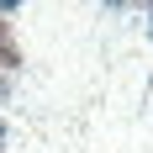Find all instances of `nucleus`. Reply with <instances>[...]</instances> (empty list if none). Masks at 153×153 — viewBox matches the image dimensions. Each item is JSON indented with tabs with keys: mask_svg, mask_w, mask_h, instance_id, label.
Instances as JSON below:
<instances>
[{
	"mask_svg": "<svg viewBox=\"0 0 153 153\" xmlns=\"http://www.w3.org/2000/svg\"><path fill=\"white\" fill-rule=\"evenodd\" d=\"M0 63H5V69H16V63H21V48L11 42V21H5V16H0Z\"/></svg>",
	"mask_w": 153,
	"mask_h": 153,
	"instance_id": "nucleus-1",
	"label": "nucleus"
},
{
	"mask_svg": "<svg viewBox=\"0 0 153 153\" xmlns=\"http://www.w3.org/2000/svg\"><path fill=\"white\" fill-rule=\"evenodd\" d=\"M0 95H11V85H5V79H0Z\"/></svg>",
	"mask_w": 153,
	"mask_h": 153,
	"instance_id": "nucleus-2",
	"label": "nucleus"
}]
</instances>
